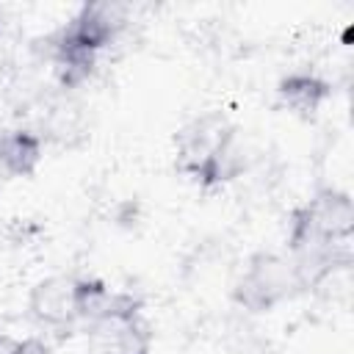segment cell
I'll return each instance as SVG.
<instances>
[{
	"label": "cell",
	"mask_w": 354,
	"mask_h": 354,
	"mask_svg": "<svg viewBox=\"0 0 354 354\" xmlns=\"http://www.w3.org/2000/svg\"><path fill=\"white\" fill-rule=\"evenodd\" d=\"M0 354H53V348H50V343L44 337L30 335V337H22V340L8 343Z\"/></svg>",
	"instance_id": "9c48e42d"
},
{
	"label": "cell",
	"mask_w": 354,
	"mask_h": 354,
	"mask_svg": "<svg viewBox=\"0 0 354 354\" xmlns=\"http://www.w3.org/2000/svg\"><path fill=\"white\" fill-rule=\"evenodd\" d=\"M277 105L293 116L313 119L332 97V83L310 69H293L277 80Z\"/></svg>",
	"instance_id": "5b68a950"
},
{
	"label": "cell",
	"mask_w": 354,
	"mask_h": 354,
	"mask_svg": "<svg viewBox=\"0 0 354 354\" xmlns=\"http://www.w3.org/2000/svg\"><path fill=\"white\" fill-rule=\"evenodd\" d=\"M44 158V138L33 127H8L0 133V174L33 177Z\"/></svg>",
	"instance_id": "52a82bcc"
},
{
	"label": "cell",
	"mask_w": 354,
	"mask_h": 354,
	"mask_svg": "<svg viewBox=\"0 0 354 354\" xmlns=\"http://www.w3.org/2000/svg\"><path fill=\"white\" fill-rule=\"evenodd\" d=\"M44 144L47 141H55L61 147H72L77 144V138L86 136V116H83V108L69 100V97H61L55 102L47 105V113L41 116V124L36 130Z\"/></svg>",
	"instance_id": "ba28073f"
},
{
	"label": "cell",
	"mask_w": 354,
	"mask_h": 354,
	"mask_svg": "<svg viewBox=\"0 0 354 354\" xmlns=\"http://www.w3.org/2000/svg\"><path fill=\"white\" fill-rule=\"evenodd\" d=\"M174 163L183 177L205 191L241 177L246 158L238 127L221 113H202L191 119L177 133Z\"/></svg>",
	"instance_id": "7a4b0ae2"
},
{
	"label": "cell",
	"mask_w": 354,
	"mask_h": 354,
	"mask_svg": "<svg viewBox=\"0 0 354 354\" xmlns=\"http://www.w3.org/2000/svg\"><path fill=\"white\" fill-rule=\"evenodd\" d=\"M301 290V277L288 254L254 252L232 282V301L241 310L260 315L277 310Z\"/></svg>",
	"instance_id": "277c9868"
},
{
	"label": "cell",
	"mask_w": 354,
	"mask_h": 354,
	"mask_svg": "<svg viewBox=\"0 0 354 354\" xmlns=\"http://www.w3.org/2000/svg\"><path fill=\"white\" fill-rule=\"evenodd\" d=\"M127 14L130 8L122 3H83L47 39L44 55L61 91H75L94 75L100 53L119 39Z\"/></svg>",
	"instance_id": "6da1fadb"
},
{
	"label": "cell",
	"mask_w": 354,
	"mask_h": 354,
	"mask_svg": "<svg viewBox=\"0 0 354 354\" xmlns=\"http://www.w3.org/2000/svg\"><path fill=\"white\" fill-rule=\"evenodd\" d=\"M86 354H152V326L138 296L113 290L86 324Z\"/></svg>",
	"instance_id": "3957f363"
},
{
	"label": "cell",
	"mask_w": 354,
	"mask_h": 354,
	"mask_svg": "<svg viewBox=\"0 0 354 354\" xmlns=\"http://www.w3.org/2000/svg\"><path fill=\"white\" fill-rule=\"evenodd\" d=\"M72 282L75 277H47L36 282L28 296L30 318L47 329H64V326L77 324L75 301H72Z\"/></svg>",
	"instance_id": "8992f818"
}]
</instances>
